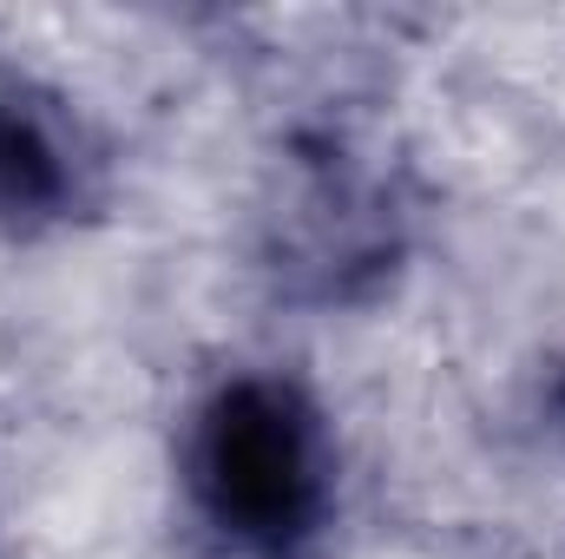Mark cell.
I'll return each mask as SVG.
<instances>
[{"label":"cell","mask_w":565,"mask_h":559,"mask_svg":"<svg viewBox=\"0 0 565 559\" xmlns=\"http://www.w3.org/2000/svg\"><path fill=\"white\" fill-rule=\"evenodd\" d=\"M422 198L395 158L342 126H302L277 151L257 211V277L296 309H375L415 257Z\"/></svg>","instance_id":"6da1fadb"},{"label":"cell","mask_w":565,"mask_h":559,"mask_svg":"<svg viewBox=\"0 0 565 559\" xmlns=\"http://www.w3.org/2000/svg\"><path fill=\"white\" fill-rule=\"evenodd\" d=\"M178 474L198 527L224 553L296 559L329 520L335 441L296 376L237 369L191 402Z\"/></svg>","instance_id":"7a4b0ae2"},{"label":"cell","mask_w":565,"mask_h":559,"mask_svg":"<svg viewBox=\"0 0 565 559\" xmlns=\"http://www.w3.org/2000/svg\"><path fill=\"white\" fill-rule=\"evenodd\" d=\"M113 198V158L73 93L40 73H0V238L46 244L93 224Z\"/></svg>","instance_id":"3957f363"},{"label":"cell","mask_w":565,"mask_h":559,"mask_svg":"<svg viewBox=\"0 0 565 559\" xmlns=\"http://www.w3.org/2000/svg\"><path fill=\"white\" fill-rule=\"evenodd\" d=\"M540 428L565 447V356L546 369V382H540Z\"/></svg>","instance_id":"277c9868"},{"label":"cell","mask_w":565,"mask_h":559,"mask_svg":"<svg viewBox=\"0 0 565 559\" xmlns=\"http://www.w3.org/2000/svg\"><path fill=\"white\" fill-rule=\"evenodd\" d=\"M296 559H302V553H296Z\"/></svg>","instance_id":"5b68a950"}]
</instances>
